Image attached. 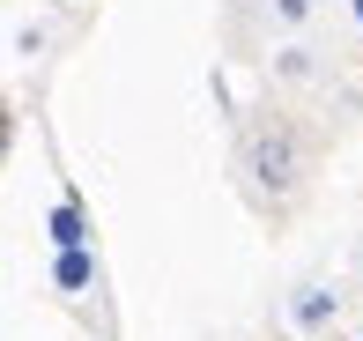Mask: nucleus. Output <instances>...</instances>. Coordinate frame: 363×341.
Returning a JSON list of instances; mask_svg holds the SVG:
<instances>
[{
	"label": "nucleus",
	"mask_w": 363,
	"mask_h": 341,
	"mask_svg": "<svg viewBox=\"0 0 363 341\" xmlns=\"http://www.w3.org/2000/svg\"><path fill=\"white\" fill-rule=\"evenodd\" d=\"M334 312H341L334 289H304V297H296V327H326Z\"/></svg>",
	"instance_id": "20e7f679"
},
{
	"label": "nucleus",
	"mask_w": 363,
	"mask_h": 341,
	"mask_svg": "<svg viewBox=\"0 0 363 341\" xmlns=\"http://www.w3.org/2000/svg\"><path fill=\"white\" fill-rule=\"evenodd\" d=\"M45 230H52V245H82V208H52Z\"/></svg>",
	"instance_id": "39448f33"
},
{
	"label": "nucleus",
	"mask_w": 363,
	"mask_h": 341,
	"mask_svg": "<svg viewBox=\"0 0 363 341\" xmlns=\"http://www.w3.org/2000/svg\"><path fill=\"white\" fill-rule=\"evenodd\" d=\"M52 282L74 297V289H89V282H96V259L82 252V245H60V267H52Z\"/></svg>",
	"instance_id": "7ed1b4c3"
},
{
	"label": "nucleus",
	"mask_w": 363,
	"mask_h": 341,
	"mask_svg": "<svg viewBox=\"0 0 363 341\" xmlns=\"http://www.w3.org/2000/svg\"><path fill=\"white\" fill-rule=\"evenodd\" d=\"M267 8H274V23H289V30L311 23V0H267Z\"/></svg>",
	"instance_id": "423d86ee"
},
{
	"label": "nucleus",
	"mask_w": 363,
	"mask_h": 341,
	"mask_svg": "<svg viewBox=\"0 0 363 341\" xmlns=\"http://www.w3.org/2000/svg\"><path fill=\"white\" fill-rule=\"evenodd\" d=\"M267 67L282 74V82H326V67H319V52H311V45H282Z\"/></svg>",
	"instance_id": "f03ea898"
},
{
	"label": "nucleus",
	"mask_w": 363,
	"mask_h": 341,
	"mask_svg": "<svg viewBox=\"0 0 363 341\" xmlns=\"http://www.w3.org/2000/svg\"><path fill=\"white\" fill-rule=\"evenodd\" d=\"M238 171H245V186H252V201L267 208V216H289V208L304 201V186H311V134L296 126V111L267 104V111L245 119Z\"/></svg>",
	"instance_id": "f257e3e1"
}]
</instances>
